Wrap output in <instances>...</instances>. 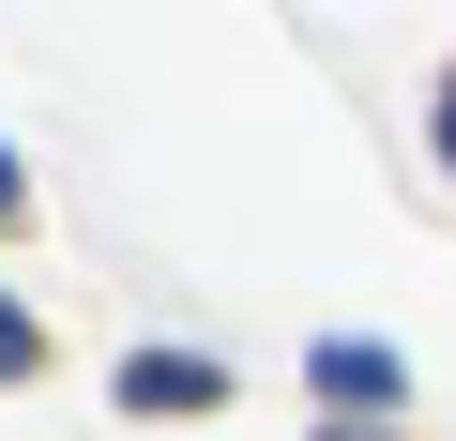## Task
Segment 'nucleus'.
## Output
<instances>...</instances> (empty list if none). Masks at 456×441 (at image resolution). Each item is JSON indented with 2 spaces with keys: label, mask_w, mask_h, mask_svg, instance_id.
Here are the masks:
<instances>
[{
  "label": "nucleus",
  "mask_w": 456,
  "mask_h": 441,
  "mask_svg": "<svg viewBox=\"0 0 456 441\" xmlns=\"http://www.w3.org/2000/svg\"><path fill=\"white\" fill-rule=\"evenodd\" d=\"M426 122H441V167H456V77H441V107H426Z\"/></svg>",
  "instance_id": "nucleus-4"
},
{
  "label": "nucleus",
  "mask_w": 456,
  "mask_h": 441,
  "mask_svg": "<svg viewBox=\"0 0 456 441\" xmlns=\"http://www.w3.org/2000/svg\"><path fill=\"white\" fill-rule=\"evenodd\" d=\"M335 441H365V426H335Z\"/></svg>",
  "instance_id": "nucleus-6"
},
{
  "label": "nucleus",
  "mask_w": 456,
  "mask_h": 441,
  "mask_svg": "<svg viewBox=\"0 0 456 441\" xmlns=\"http://www.w3.org/2000/svg\"><path fill=\"white\" fill-rule=\"evenodd\" d=\"M305 380H320V396H335V411H350V426H365V411H395V396H411V365H395V350H365V335H320V350H305Z\"/></svg>",
  "instance_id": "nucleus-2"
},
{
  "label": "nucleus",
  "mask_w": 456,
  "mask_h": 441,
  "mask_svg": "<svg viewBox=\"0 0 456 441\" xmlns=\"http://www.w3.org/2000/svg\"><path fill=\"white\" fill-rule=\"evenodd\" d=\"M0 229H16V152H0Z\"/></svg>",
  "instance_id": "nucleus-5"
},
{
  "label": "nucleus",
  "mask_w": 456,
  "mask_h": 441,
  "mask_svg": "<svg viewBox=\"0 0 456 441\" xmlns=\"http://www.w3.org/2000/svg\"><path fill=\"white\" fill-rule=\"evenodd\" d=\"M213 396H228L213 350H122V411H167V426H183V411H213Z\"/></svg>",
  "instance_id": "nucleus-1"
},
{
  "label": "nucleus",
  "mask_w": 456,
  "mask_h": 441,
  "mask_svg": "<svg viewBox=\"0 0 456 441\" xmlns=\"http://www.w3.org/2000/svg\"><path fill=\"white\" fill-rule=\"evenodd\" d=\"M46 365V335H31V305H0V380H31Z\"/></svg>",
  "instance_id": "nucleus-3"
}]
</instances>
